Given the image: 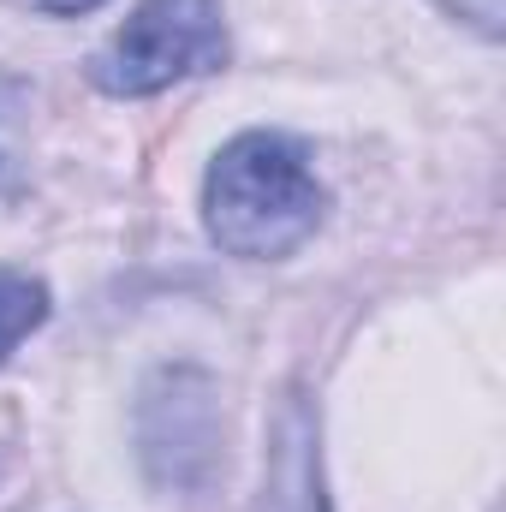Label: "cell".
Wrapping results in <instances>:
<instances>
[{"label": "cell", "instance_id": "5", "mask_svg": "<svg viewBox=\"0 0 506 512\" xmlns=\"http://www.w3.org/2000/svg\"><path fill=\"white\" fill-rule=\"evenodd\" d=\"M24 114H30V90L18 78H0V191L18 179V137H24Z\"/></svg>", "mask_w": 506, "mask_h": 512}, {"label": "cell", "instance_id": "4", "mask_svg": "<svg viewBox=\"0 0 506 512\" xmlns=\"http://www.w3.org/2000/svg\"><path fill=\"white\" fill-rule=\"evenodd\" d=\"M42 322H48V286L30 280V274L0 268V358H6L18 340H30Z\"/></svg>", "mask_w": 506, "mask_h": 512}, {"label": "cell", "instance_id": "6", "mask_svg": "<svg viewBox=\"0 0 506 512\" xmlns=\"http://www.w3.org/2000/svg\"><path fill=\"white\" fill-rule=\"evenodd\" d=\"M36 12H54V18H72V12H96L102 0H30Z\"/></svg>", "mask_w": 506, "mask_h": 512}, {"label": "cell", "instance_id": "2", "mask_svg": "<svg viewBox=\"0 0 506 512\" xmlns=\"http://www.w3.org/2000/svg\"><path fill=\"white\" fill-rule=\"evenodd\" d=\"M221 60H227L221 0H137L114 42L90 60V78L108 96H161L167 84L215 72Z\"/></svg>", "mask_w": 506, "mask_h": 512}, {"label": "cell", "instance_id": "3", "mask_svg": "<svg viewBox=\"0 0 506 512\" xmlns=\"http://www.w3.org/2000/svg\"><path fill=\"white\" fill-rule=\"evenodd\" d=\"M268 477H262V512H322V465H316V417L304 393H286L268 429Z\"/></svg>", "mask_w": 506, "mask_h": 512}, {"label": "cell", "instance_id": "1", "mask_svg": "<svg viewBox=\"0 0 506 512\" xmlns=\"http://www.w3.org/2000/svg\"><path fill=\"white\" fill-rule=\"evenodd\" d=\"M322 185L310 149L286 131H245L233 137L209 179H203V221L209 239L239 262H280L322 227Z\"/></svg>", "mask_w": 506, "mask_h": 512}]
</instances>
